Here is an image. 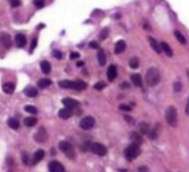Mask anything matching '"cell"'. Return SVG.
<instances>
[{"label":"cell","mask_w":189,"mask_h":172,"mask_svg":"<svg viewBox=\"0 0 189 172\" xmlns=\"http://www.w3.org/2000/svg\"><path fill=\"white\" fill-rule=\"evenodd\" d=\"M51 85V81L50 79H48V78H42V79H40L39 82H38V86L40 87V88H46V87H48V86H50Z\"/></svg>","instance_id":"25"},{"label":"cell","mask_w":189,"mask_h":172,"mask_svg":"<svg viewBox=\"0 0 189 172\" xmlns=\"http://www.w3.org/2000/svg\"><path fill=\"white\" fill-rule=\"evenodd\" d=\"M52 56H55L57 59H61L63 58V54L59 51H52Z\"/></svg>","instance_id":"34"},{"label":"cell","mask_w":189,"mask_h":172,"mask_svg":"<svg viewBox=\"0 0 189 172\" xmlns=\"http://www.w3.org/2000/svg\"><path fill=\"white\" fill-rule=\"evenodd\" d=\"M47 138H48V135H47V132H46V130L44 128H41L38 130V132L35 134V140L39 142V143H44L47 141Z\"/></svg>","instance_id":"9"},{"label":"cell","mask_w":189,"mask_h":172,"mask_svg":"<svg viewBox=\"0 0 189 172\" xmlns=\"http://www.w3.org/2000/svg\"><path fill=\"white\" fill-rule=\"evenodd\" d=\"M88 150H90L92 153L99 155V157H104L107 153V147L101 143H89Z\"/></svg>","instance_id":"5"},{"label":"cell","mask_w":189,"mask_h":172,"mask_svg":"<svg viewBox=\"0 0 189 172\" xmlns=\"http://www.w3.org/2000/svg\"><path fill=\"white\" fill-rule=\"evenodd\" d=\"M25 93H26V95L29 96V97H35V96L38 95L37 88H35V87H32V86L27 87V88L25 89Z\"/></svg>","instance_id":"23"},{"label":"cell","mask_w":189,"mask_h":172,"mask_svg":"<svg viewBox=\"0 0 189 172\" xmlns=\"http://www.w3.org/2000/svg\"><path fill=\"white\" fill-rule=\"evenodd\" d=\"M2 89L6 94H13L15 91V84L13 83H6L2 86Z\"/></svg>","instance_id":"22"},{"label":"cell","mask_w":189,"mask_h":172,"mask_svg":"<svg viewBox=\"0 0 189 172\" xmlns=\"http://www.w3.org/2000/svg\"><path fill=\"white\" fill-rule=\"evenodd\" d=\"M0 44L2 45L6 49H9L11 47V37L7 32H1L0 34Z\"/></svg>","instance_id":"8"},{"label":"cell","mask_w":189,"mask_h":172,"mask_svg":"<svg viewBox=\"0 0 189 172\" xmlns=\"http://www.w3.org/2000/svg\"><path fill=\"white\" fill-rule=\"evenodd\" d=\"M120 87H121V88H129V84H128V83H122L121 85H120Z\"/></svg>","instance_id":"44"},{"label":"cell","mask_w":189,"mask_h":172,"mask_svg":"<svg viewBox=\"0 0 189 172\" xmlns=\"http://www.w3.org/2000/svg\"><path fill=\"white\" fill-rule=\"evenodd\" d=\"M37 124V119L36 117H27L25 119V125L26 126H29V128H31V126H35Z\"/></svg>","instance_id":"26"},{"label":"cell","mask_w":189,"mask_h":172,"mask_svg":"<svg viewBox=\"0 0 189 172\" xmlns=\"http://www.w3.org/2000/svg\"><path fill=\"white\" fill-rule=\"evenodd\" d=\"M130 78H131V82L135 86L141 87V85H142V78H141V76L139 74H133V75L130 76Z\"/></svg>","instance_id":"18"},{"label":"cell","mask_w":189,"mask_h":172,"mask_svg":"<svg viewBox=\"0 0 189 172\" xmlns=\"http://www.w3.org/2000/svg\"><path fill=\"white\" fill-rule=\"evenodd\" d=\"M36 46H37V38H33L31 40V45H30V53L33 51V49L36 48Z\"/></svg>","instance_id":"36"},{"label":"cell","mask_w":189,"mask_h":172,"mask_svg":"<svg viewBox=\"0 0 189 172\" xmlns=\"http://www.w3.org/2000/svg\"><path fill=\"white\" fill-rule=\"evenodd\" d=\"M49 171L50 172H66L63 166L58 161H51L49 163Z\"/></svg>","instance_id":"10"},{"label":"cell","mask_w":189,"mask_h":172,"mask_svg":"<svg viewBox=\"0 0 189 172\" xmlns=\"http://www.w3.org/2000/svg\"><path fill=\"white\" fill-rule=\"evenodd\" d=\"M63 104L66 106V107H69V108H75V107H78L79 106V102L78 101H76V100H72V98H69V97H67V98H63Z\"/></svg>","instance_id":"11"},{"label":"cell","mask_w":189,"mask_h":172,"mask_svg":"<svg viewBox=\"0 0 189 172\" xmlns=\"http://www.w3.org/2000/svg\"><path fill=\"white\" fill-rule=\"evenodd\" d=\"M33 5H35L36 8H38V9H41V8H44V0H35V1H33Z\"/></svg>","instance_id":"32"},{"label":"cell","mask_w":189,"mask_h":172,"mask_svg":"<svg viewBox=\"0 0 189 172\" xmlns=\"http://www.w3.org/2000/svg\"><path fill=\"white\" fill-rule=\"evenodd\" d=\"M186 114L189 115V101L187 103V105H186Z\"/></svg>","instance_id":"45"},{"label":"cell","mask_w":189,"mask_h":172,"mask_svg":"<svg viewBox=\"0 0 189 172\" xmlns=\"http://www.w3.org/2000/svg\"><path fill=\"white\" fill-rule=\"evenodd\" d=\"M59 149L63 152L66 153V155H67L68 159H75V151H74V149L71 147V144L68 143L67 141H61L59 143Z\"/></svg>","instance_id":"6"},{"label":"cell","mask_w":189,"mask_h":172,"mask_svg":"<svg viewBox=\"0 0 189 172\" xmlns=\"http://www.w3.org/2000/svg\"><path fill=\"white\" fill-rule=\"evenodd\" d=\"M174 89H175V92H180L181 91V83L177 82V83L174 84Z\"/></svg>","instance_id":"35"},{"label":"cell","mask_w":189,"mask_h":172,"mask_svg":"<svg viewBox=\"0 0 189 172\" xmlns=\"http://www.w3.org/2000/svg\"><path fill=\"white\" fill-rule=\"evenodd\" d=\"M97 58H98V62H99V64L101 66H104V65L106 64V54H105V51H98V54H97Z\"/></svg>","instance_id":"24"},{"label":"cell","mask_w":189,"mask_h":172,"mask_svg":"<svg viewBox=\"0 0 189 172\" xmlns=\"http://www.w3.org/2000/svg\"><path fill=\"white\" fill-rule=\"evenodd\" d=\"M129 66L131 67L132 70H136L138 68L139 66V59L137 57H132L130 60H129Z\"/></svg>","instance_id":"30"},{"label":"cell","mask_w":189,"mask_h":172,"mask_svg":"<svg viewBox=\"0 0 189 172\" xmlns=\"http://www.w3.org/2000/svg\"><path fill=\"white\" fill-rule=\"evenodd\" d=\"M174 35H175V37L177 38V40L180 43V44H183V45H186V38L183 37V35L181 34L180 32H178V30H175V32H174Z\"/></svg>","instance_id":"27"},{"label":"cell","mask_w":189,"mask_h":172,"mask_svg":"<svg viewBox=\"0 0 189 172\" xmlns=\"http://www.w3.org/2000/svg\"><path fill=\"white\" fill-rule=\"evenodd\" d=\"M160 49L164 51L165 54H166V56H168V57H172V55H174V51L172 49L170 48V46L167 43H165V41H161L160 43Z\"/></svg>","instance_id":"13"},{"label":"cell","mask_w":189,"mask_h":172,"mask_svg":"<svg viewBox=\"0 0 189 172\" xmlns=\"http://www.w3.org/2000/svg\"><path fill=\"white\" fill-rule=\"evenodd\" d=\"M77 66H78V67H80V66H83V62H80V60H79V62L77 63Z\"/></svg>","instance_id":"47"},{"label":"cell","mask_w":189,"mask_h":172,"mask_svg":"<svg viewBox=\"0 0 189 172\" xmlns=\"http://www.w3.org/2000/svg\"><path fill=\"white\" fill-rule=\"evenodd\" d=\"M80 57V55L78 53H71L70 54V59H77V58Z\"/></svg>","instance_id":"42"},{"label":"cell","mask_w":189,"mask_h":172,"mask_svg":"<svg viewBox=\"0 0 189 172\" xmlns=\"http://www.w3.org/2000/svg\"><path fill=\"white\" fill-rule=\"evenodd\" d=\"M105 86H106V84L104 83V82H99V83H96L94 86V89H97V91H101V89L105 88Z\"/></svg>","instance_id":"33"},{"label":"cell","mask_w":189,"mask_h":172,"mask_svg":"<svg viewBox=\"0 0 189 172\" xmlns=\"http://www.w3.org/2000/svg\"><path fill=\"white\" fill-rule=\"evenodd\" d=\"M44 150H38L37 152L35 153V155H33V160H32V164L35 166V164H37L39 163L41 160L44 159Z\"/></svg>","instance_id":"15"},{"label":"cell","mask_w":189,"mask_h":172,"mask_svg":"<svg viewBox=\"0 0 189 172\" xmlns=\"http://www.w3.org/2000/svg\"><path fill=\"white\" fill-rule=\"evenodd\" d=\"M22 161L26 166H28V161H29V158H28V154L26 152H22Z\"/></svg>","instance_id":"37"},{"label":"cell","mask_w":189,"mask_h":172,"mask_svg":"<svg viewBox=\"0 0 189 172\" xmlns=\"http://www.w3.org/2000/svg\"><path fill=\"white\" fill-rule=\"evenodd\" d=\"M16 44L18 47H25L27 44V39H26L25 35H22V34L16 35Z\"/></svg>","instance_id":"16"},{"label":"cell","mask_w":189,"mask_h":172,"mask_svg":"<svg viewBox=\"0 0 189 172\" xmlns=\"http://www.w3.org/2000/svg\"><path fill=\"white\" fill-rule=\"evenodd\" d=\"M119 108L121 110V111H126V112H128V111H130L131 108H130V106H128V105H124V104H121L119 106Z\"/></svg>","instance_id":"40"},{"label":"cell","mask_w":189,"mask_h":172,"mask_svg":"<svg viewBox=\"0 0 189 172\" xmlns=\"http://www.w3.org/2000/svg\"><path fill=\"white\" fill-rule=\"evenodd\" d=\"M125 119H126V120L129 122V123H132V119H131V117H129V116H125Z\"/></svg>","instance_id":"46"},{"label":"cell","mask_w":189,"mask_h":172,"mask_svg":"<svg viewBox=\"0 0 189 172\" xmlns=\"http://www.w3.org/2000/svg\"><path fill=\"white\" fill-rule=\"evenodd\" d=\"M40 68H41V72H42L44 74H49L51 70V65L49 62L42 60V62L40 63Z\"/></svg>","instance_id":"20"},{"label":"cell","mask_w":189,"mask_h":172,"mask_svg":"<svg viewBox=\"0 0 189 172\" xmlns=\"http://www.w3.org/2000/svg\"><path fill=\"white\" fill-rule=\"evenodd\" d=\"M9 172H11V171H9Z\"/></svg>","instance_id":"48"},{"label":"cell","mask_w":189,"mask_h":172,"mask_svg":"<svg viewBox=\"0 0 189 172\" xmlns=\"http://www.w3.org/2000/svg\"><path fill=\"white\" fill-rule=\"evenodd\" d=\"M165 116H166V121L170 126H176L177 121H178V114H177V110L175 106H169L167 108Z\"/></svg>","instance_id":"3"},{"label":"cell","mask_w":189,"mask_h":172,"mask_svg":"<svg viewBox=\"0 0 189 172\" xmlns=\"http://www.w3.org/2000/svg\"><path fill=\"white\" fill-rule=\"evenodd\" d=\"M8 125H9L11 128H13V130H18L19 122H18V120H16V119H9V120H8Z\"/></svg>","instance_id":"29"},{"label":"cell","mask_w":189,"mask_h":172,"mask_svg":"<svg viewBox=\"0 0 189 172\" xmlns=\"http://www.w3.org/2000/svg\"><path fill=\"white\" fill-rule=\"evenodd\" d=\"M139 131L142 134H148L149 133V125L145 122H141L139 124Z\"/></svg>","instance_id":"28"},{"label":"cell","mask_w":189,"mask_h":172,"mask_svg":"<svg viewBox=\"0 0 189 172\" xmlns=\"http://www.w3.org/2000/svg\"><path fill=\"white\" fill-rule=\"evenodd\" d=\"M58 115H59V117H61V119H63V120L69 119L70 116L72 115V110L69 107H65V108H63V110L59 111Z\"/></svg>","instance_id":"14"},{"label":"cell","mask_w":189,"mask_h":172,"mask_svg":"<svg viewBox=\"0 0 189 172\" xmlns=\"http://www.w3.org/2000/svg\"><path fill=\"white\" fill-rule=\"evenodd\" d=\"M160 81V74L159 70L155 67H151L147 70L146 73V83L148 84V86H155L157 85Z\"/></svg>","instance_id":"2"},{"label":"cell","mask_w":189,"mask_h":172,"mask_svg":"<svg viewBox=\"0 0 189 172\" xmlns=\"http://www.w3.org/2000/svg\"><path fill=\"white\" fill-rule=\"evenodd\" d=\"M58 84L63 88L76 89V91H83L87 88V84L82 81H60Z\"/></svg>","instance_id":"1"},{"label":"cell","mask_w":189,"mask_h":172,"mask_svg":"<svg viewBox=\"0 0 189 172\" xmlns=\"http://www.w3.org/2000/svg\"><path fill=\"white\" fill-rule=\"evenodd\" d=\"M138 172H148V169L146 166H140L138 169Z\"/></svg>","instance_id":"43"},{"label":"cell","mask_w":189,"mask_h":172,"mask_svg":"<svg viewBox=\"0 0 189 172\" xmlns=\"http://www.w3.org/2000/svg\"><path fill=\"white\" fill-rule=\"evenodd\" d=\"M125 49H126V43H125L124 40L117 41V44L115 46V53H116V54H121Z\"/></svg>","instance_id":"19"},{"label":"cell","mask_w":189,"mask_h":172,"mask_svg":"<svg viewBox=\"0 0 189 172\" xmlns=\"http://www.w3.org/2000/svg\"><path fill=\"white\" fill-rule=\"evenodd\" d=\"M25 110L28 112V113H30V114H37L38 113V110L35 106H31V105H27L25 107Z\"/></svg>","instance_id":"31"},{"label":"cell","mask_w":189,"mask_h":172,"mask_svg":"<svg viewBox=\"0 0 189 172\" xmlns=\"http://www.w3.org/2000/svg\"><path fill=\"white\" fill-rule=\"evenodd\" d=\"M10 2H11V6L13 8H16V7H18L21 5V1L20 0H10Z\"/></svg>","instance_id":"38"},{"label":"cell","mask_w":189,"mask_h":172,"mask_svg":"<svg viewBox=\"0 0 189 172\" xmlns=\"http://www.w3.org/2000/svg\"><path fill=\"white\" fill-rule=\"evenodd\" d=\"M148 40H149V43H150L151 47L154 48V51H156L157 54L161 53V49H160V45L158 44V41L156 40V39L152 38V37H148Z\"/></svg>","instance_id":"21"},{"label":"cell","mask_w":189,"mask_h":172,"mask_svg":"<svg viewBox=\"0 0 189 172\" xmlns=\"http://www.w3.org/2000/svg\"><path fill=\"white\" fill-rule=\"evenodd\" d=\"M90 47H91V48H94V49H99V45H98L97 41H91V43H90Z\"/></svg>","instance_id":"41"},{"label":"cell","mask_w":189,"mask_h":172,"mask_svg":"<svg viewBox=\"0 0 189 172\" xmlns=\"http://www.w3.org/2000/svg\"><path fill=\"white\" fill-rule=\"evenodd\" d=\"M129 136H130V140L132 141V143H135V144H137V145H140V144L142 143V138H141V135H139L138 133L131 132Z\"/></svg>","instance_id":"17"},{"label":"cell","mask_w":189,"mask_h":172,"mask_svg":"<svg viewBox=\"0 0 189 172\" xmlns=\"http://www.w3.org/2000/svg\"><path fill=\"white\" fill-rule=\"evenodd\" d=\"M108 35V29L107 28H105L102 32H101V35H100V39H105L106 37H107Z\"/></svg>","instance_id":"39"},{"label":"cell","mask_w":189,"mask_h":172,"mask_svg":"<svg viewBox=\"0 0 189 172\" xmlns=\"http://www.w3.org/2000/svg\"><path fill=\"white\" fill-rule=\"evenodd\" d=\"M94 119L91 117V116H86L83 117L80 122V128H83V130H90L94 125Z\"/></svg>","instance_id":"7"},{"label":"cell","mask_w":189,"mask_h":172,"mask_svg":"<svg viewBox=\"0 0 189 172\" xmlns=\"http://www.w3.org/2000/svg\"><path fill=\"white\" fill-rule=\"evenodd\" d=\"M107 77L110 82H113L117 77V67L115 65H110L107 70Z\"/></svg>","instance_id":"12"},{"label":"cell","mask_w":189,"mask_h":172,"mask_svg":"<svg viewBox=\"0 0 189 172\" xmlns=\"http://www.w3.org/2000/svg\"><path fill=\"white\" fill-rule=\"evenodd\" d=\"M140 154V149H139V145L135 144V143H131L129 147H127V149L125 150V155L128 160H133L136 159Z\"/></svg>","instance_id":"4"}]
</instances>
